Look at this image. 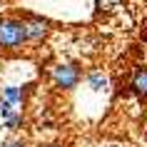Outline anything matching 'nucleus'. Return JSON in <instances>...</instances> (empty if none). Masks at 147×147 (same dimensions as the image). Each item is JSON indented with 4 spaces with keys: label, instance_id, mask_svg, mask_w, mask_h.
<instances>
[{
    "label": "nucleus",
    "instance_id": "obj_9",
    "mask_svg": "<svg viewBox=\"0 0 147 147\" xmlns=\"http://www.w3.org/2000/svg\"><path fill=\"white\" fill-rule=\"evenodd\" d=\"M117 3H120V0H97V8L100 10H110V8H115Z\"/></svg>",
    "mask_w": 147,
    "mask_h": 147
},
{
    "label": "nucleus",
    "instance_id": "obj_5",
    "mask_svg": "<svg viewBox=\"0 0 147 147\" xmlns=\"http://www.w3.org/2000/svg\"><path fill=\"white\" fill-rule=\"evenodd\" d=\"M85 82H87V87H90L92 92H105L110 87V80H107V75H105L102 70H90L85 75Z\"/></svg>",
    "mask_w": 147,
    "mask_h": 147
},
{
    "label": "nucleus",
    "instance_id": "obj_1",
    "mask_svg": "<svg viewBox=\"0 0 147 147\" xmlns=\"http://www.w3.org/2000/svg\"><path fill=\"white\" fill-rule=\"evenodd\" d=\"M28 42L25 23L18 18H0V47L3 50H20Z\"/></svg>",
    "mask_w": 147,
    "mask_h": 147
},
{
    "label": "nucleus",
    "instance_id": "obj_11",
    "mask_svg": "<svg viewBox=\"0 0 147 147\" xmlns=\"http://www.w3.org/2000/svg\"><path fill=\"white\" fill-rule=\"evenodd\" d=\"M0 95H3V87H0Z\"/></svg>",
    "mask_w": 147,
    "mask_h": 147
},
{
    "label": "nucleus",
    "instance_id": "obj_8",
    "mask_svg": "<svg viewBox=\"0 0 147 147\" xmlns=\"http://www.w3.org/2000/svg\"><path fill=\"white\" fill-rule=\"evenodd\" d=\"M0 147H28V142H25L23 137H15V135H10V137H5L3 142H0Z\"/></svg>",
    "mask_w": 147,
    "mask_h": 147
},
{
    "label": "nucleus",
    "instance_id": "obj_6",
    "mask_svg": "<svg viewBox=\"0 0 147 147\" xmlns=\"http://www.w3.org/2000/svg\"><path fill=\"white\" fill-rule=\"evenodd\" d=\"M0 100L10 102L13 107L20 110V105L25 102V90H20V87H15V85H8V87H3V95H0Z\"/></svg>",
    "mask_w": 147,
    "mask_h": 147
},
{
    "label": "nucleus",
    "instance_id": "obj_7",
    "mask_svg": "<svg viewBox=\"0 0 147 147\" xmlns=\"http://www.w3.org/2000/svg\"><path fill=\"white\" fill-rule=\"evenodd\" d=\"M23 125H25V115L20 112V110H15V112H10L8 117H3V127L10 132H18V130H23Z\"/></svg>",
    "mask_w": 147,
    "mask_h": 147
},
{
    "label": "nucleus",
    "instance_id": "obj_2",
    "mask_svg": "<svg viewBox=\"0 0 147 147\" xmlns=\"http://www.w3.org/2000/svg\"><path fill=\"white\" fill-rule=\"evenodd\" d=\"M50 78H53V85L57 90H75L80 85V80H82V70L75 65V62H60V65H55L50 70Z\"/></svg>",
    "mask_w": 147,
    "mask_h": 147
},
{
    "label": "nucleus",
    "instance_id": "obj_4",
    "mask_svg": "<svg viewBox=\"0 0 147 147\" xmlns=\"http://www.w3.org/2000/svg\"><path fill=\"white\" fill-rule=\"evenodd\" d=\"M130 92L135 97H147V67H137L130 78Z\"/></svg>",
    "mask_w": 147,
    "mask_h": 147
},
{
    "label": "nucleus",
    "instance_id": "obj_3",
    "mask_svg": "<svg viewBox=\"0 0 147 147\" xmlns=\"http://www.w3.org/2000/svg\"><path fill=\"white\" fill-rule=\"evenodd\" d=\"M25 23V35H28V42H42L50 32V20L40 15H28L23 20Z\"/></svg>",
    "mask_w": 147,
    "mask_h": 147
},
{
    "label": "nucleus",
    "instance_id": "obj_10",
    "mask_svg": "<svg viewBox=\"0 0 147 147\" xmlns=\"http://www.w3.org/2000/svg\"><path fill=\"white\" fill-rule=\"evenodd\" d=\"M40 147H60V145H40Z\"/></svg>",
    "mask_w": 147,
    "mask_h": 147
}]
</instances>
